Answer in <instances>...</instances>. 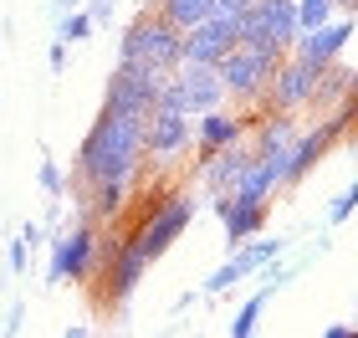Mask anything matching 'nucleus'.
<instances>
[{"mask_svg": "<svg viewBox=\"0 0 358 338\" xmlns=\"http://www.w3.org/2000/svg\"><path fill=\"white\" fill-rule=\"evenodd\" d=\"M143 123L149 113H113L103 108L97 123L87 128L83 149H77V185H92V180H128L143 169Z\"/></svg>", "mask_w": 358, "mask_h": 338, "instance_id": "1", "label": "nucleus"}, {"mask_svg": "<svg viewBox=\"0 0 358 338\" xmlns=\"http://www.w3.org/2000/svg\"><path fill=\"white\" fill-rule=\"evenodd\" d=\"M118 62H143V67H159V72H174L185 62V31L174 21H164L159 10H143L134 26L123 31L118 41Z\"/></svg>", "mask_w": 358, "mask_h": 338, "instance_id": "2", "label": "nucleus"}, {"mask_svg": "<svg viewBox=\"0 0 358 338\" xmlns=\"http://www.w3.org/2000/svg\"><path fill=\"white\" fill-rule=\"evenodd\" d=\"M97 251H103V231H97V220H77L67 231H57L52 241V267H46V282L62 287V282H92L97 277Z\"/></svg>", "mask_w": 358, "mask_h": 338, "instance_id": "3", "label": "nucleus"}, {"mask_svg": "<svg viewBox=\"0 0 358 338\" xmlns=\"http://www.w3.org/2000/svg\"><path fill=\"white\" fill-rule=\"evenodd\" d=\"M287 52H276V46H231L220 62H215V72H220V83H225V98H266V83H271V72H276V62H282Z\"/></svg>", "mask_w": 358, "mask_h": 338, "instance_id": "4", "label": "nucleus"}, {"mask_svg": "<svg viewBox=\"0 0 358 338\" xmlns=\"http://www.w3.org/2000/svg\"><path fill=\"white\" fill-rule=\"evenodd\" d=\"M194 143V123L185 108H169V103H154L149 108V123H143V159L154 169H169L189 154Z\"/></svg>", "mask_w": 358, "mask_h": 338, "instance_id": "5", "label": "nucleus"}, {"mask_svg": "<svg viewBox=\"0 0 358 338\" xmlns=\"http://www.w3.org/2000/svg\"><path fill=\"white\" fill-rule=\"evenodd\" d=\"M236 21H241V41L246 46L292 52V41H297V0H251Z\"/></svg>", "mask_w": 358, "mask_h": 338, "instance_id": "6", "label": "nucleus"}, {"mask_svg": "<svg viewBox=\"0 0 358 338\" xmlns=\"http://www.w3.org/2000/svg\"><path fill=\"white\" fill-rule=\"evenodd\" d=\"M169 72L159 67H143V62H118V72L108 77V92H103V108L113 113H149L159 103V87H164Z\"/></svg>", "mask_w": 358, "mask_h": 338, "instance_id": "7", "label": "nucleus"}, {"mask_svg": "<svg viewBox=\"0 0 358 338\" xmlns=\"http://www.w3.org/2000/svg\"><path fill=\"white\" fill-rule=\"evenodd\" d=\"M194 211H200V205H194L189 195H164V200L154 205V211H149V220H143L138 231H134V236H138V246L149 251V262H159V256H164V251L174 246V241L189 231Z\"/></svg>", "mask_w": 358, "mask_h": 338, "instance_id": "8", "label": "nucleus"}, {"mask_svg": "<svg viewBox=\"0 0 358 338\" xmlns=\"http://www.w3.org/2000/svg\"><path fill=\"white\" fill-rule=\"evenodd\" d=\"M317 72L313 62H302V57H282L276 62V72H271V83H266V98H271V113H302V108H313L317 98Z\"/></svg>", "mask_w": 358, "mask_h": 338, "instance_id": "9", "label": "nucleus"}, {"mask_svg": "<svg viewBox=\"0 0 358 338\" xmlns=\"http://www.w3.org/2000/svg\"><path fill=\"white\" fill-rule=\"evenodd\" d=\"M231 46H241V21L231 10H210L205 21H194L185 31V62H205V67H215Z\"/></svg>", "mask_w": 358, "mask_h": 338, "instance_id": "10", "label": "nucleus"}, {"mask_svg": "<svg viewBox=\"0 0 358 338\" xmlns=\"http://www.w3.org/2000/svg\"><path fill=\"white\" fill-rule=\"evenodd\" d=\"M143 272H149V251L138 246V236L118 241V251H113V262L103 267V302L108 308H123L128 297L138 293Z\"/></svg>", "mask_w": 358, "mask_h": 338, "instance_id": "11", "label": "nucleus"}, {"mask_svg": "<svg viewBox=\"0 0 358 338\" xmlns=\"http://www.w3.org/2000/svg\"><path fill=\"white\" fill-rule=\"evenodd\" d=\"M215 216L225 225V246H241V241H251V236H262L266 231V200H246V195H236V190H225V195H215Z\"/></svg>", "mask_w": 358, "mask_h": 338, "instance_id": "12", "label": "nucleus"}, {"mask_svg": "<svg viewBox=\"0 0 358 338\" xmlns=\"http://www.w3.org/2000/svg\"><path fill=\"white\" fill-rule=\"evenodd\" d=\"M348 41H353V15H343V21H322V26H313V31H297L292 57L313 62V67H328V62L343 57Z\"/></svg>", "mask_w": 358, "mask_h": 338, "instance_id": "13", "label": "nucleus"}, {"mask_svg": "<svg viewBox=\"0 0 358 338\" xmlns=\"http://www.w3.org/2000/svg\"><path fill=\"white\" fill-rule=\"evenodd\" d=\"M174 87H179V103L189 108V118H194V113H205V108H220L225 103L220 72L205 67V62H179V67H174Z\"/></svg>", "mask_w": 358, "mask_h": 338, "instance_id": "14", "label": "nucleus"}, {"mask_svg": "<svg viewBox=\"0 0 358 338\" xmlns=\"http://www.w3.org/2000/svg\"><path fill=\"white\" fill-rule=\"evenodd\" d=\"M246 118H236V113H225V108H205V113H194V154L210 159V154H220V149H231V143L246 139Z\"/></svg>", "mask_w": 358, "mask_h": 338, "instance_id": "15", "label": "nucleus"}, {"mask_svg": "<svg viewBox=\"0 0 358 338\" xmlns=\"http://www.w3.org/2000/svg\"><path fill=\"white\" fill-rule=\"evenodd\" d=\"M256 164V154L251 149H241V143H231V149H220V154H210L200 159V185L210 190V195H225V190H236L241 180H246V169Z\"/></svg>", "mask_w": 358, "mask_h": 338, "instance_id": "16", "label": "nucleus"}, {"mask_svg": "<svg viewBox=\"0 0 358 338\" xmlns=\"http://www.w3.org/2000/svg\"><path fill=\"white\" fill-rule=\"evenodd\" d=\"M302 128H297V118L292 113H266V118H256V128H251V154L256 159H287V149H292V139H297Z\"/></svg>", "mask_w": 358, "mask_h": 338, "instance_id": "17", "label": "nucleus"}, {"mask_svg": "<svg viewBox=\"0 0 358 338\" xmlns=\"http://www.w3.org/2000/svg\"><path fill=\"white\" fill-rule=\"evenodd\" d=\"M287 277H292L287 267H276V272H266V282L256 287V293L246 297V308L236 313V323H231V338H251V333H256V323H262V313H266V302H271L276 293H282V282H287Z\"/></svg>", "mask_w": 358, "mask_h": 338, "instance_id": "18", "label": "nucleus"}, {"mask_svg": "<svg viewBox=\"0 0 358 338\" xmlns=\"http://www.w3.org/2000/svg\"><path fill=\"white\" fill-rule=\"evenodd\" d=\"M123 200H128V180H92V185H83V216L87 220L123 216Z\"/></svg>", "mask_w": 358, "mask_h": 338, "instance_id": "19", "label": "nucleus"}, {"mask_svg": "<svg viewBox=\"0 0 358 338\" xmlns=\"http://www.w3.org/2000/svg\"><path fill=\"white\" fill-rule=\"evenodd\" d=\"M287 251V241H241V246L231 251V262L241 267V277H251V272H262V267H271L276 262V256H282Z\"/></svg>", "mask_w": 358, "mask_h": 338, "instance_id": "20", "label": "nucleus"}, {"mask_svg": "<svg viewBox=\"0 0 358 338\" xmlns=\"http://www.w3.org/2000/svg\"><path fill=\"white\" fill-rule=\"evenodd\" d=\"M36 241H41V225H36V220H26L21 231L10 236V246H6V267H10V277H26V267H31V251H36Z\"/></svg>", "mask_w": 358, "mask_h": 338, "instance_id": "21", "label": "nucleus"}, {"mask_svg": "<svg viewBox=\"0 0 358 338\" xmlns=\"http://www.w3.org/2000/svg\"><path fill=\"white\" fill-rule=\"evenodd\" d=\"M210 10H215V0H159V15L174 21L179 31H189L194 21H205Z\"/></svg>", "mask_w": 358, "mask_h": 338, "instance_id": "22", "label": "nucleus"}, {"mask_svg": "<svg viewBox=\"0 0 358 338\" xmlns=\"http://www.w3.org/2000/svg\"><path fill=\"white\" fill-rule=\"evenodd\" d=\"M92 15L83 10V6H77V10H62V21H57V41H87L92 36Z\"/></svg>", "mask_w": 358, "mask_h": 338, "instance_id": "23", "label": "nucleus"}, {"mask_svg": "<svg viewBox=\"0 0 358 338\" xmlns=\"http://www.w3.org/2000/svg\"><path fill=\"white\" fill-rule=\"evenodd\" d=\"M36 185H41L52 200H62V195H67V174H62V164H57L52 154L41 159V169H36Z\"/></svg>", "mask_w": 358, "mask_h": 338, "instance_id": "24", "label": "nucleus"}, {"mask_svg": "<svg viewBox=\"0 0 358 338\" xmlns=\"http://www.w3.org/2000/svg\"><path fill=\"white\" fill-rule=\"evenodd\" d=\"M353 211H358V174H353V185L343 190V195H338V200L328 205V225H343Z\"/></svg>", "mask_w": 358, "mask_h": 338, "instance_id": "25", "label": "nucleus"}, {"mask_svg": "<svg viewBox=\"0 0 358 338\" xmlns=\"http://www.w3.org/2000/svg\"><path fill=\"white\" fill-rule=\"evenodd\" d=\"M0 328H6V333H21L26 328V308H21V302H10V313H6V323H0Z\"/></svg>", "mask_w": 358, "mask_h": 338, "instance_id": "26", "label": "nucleus"}, {"mask_svg": "<svg viewBox=\"0 0 358 338\" xmlns=\"http://www.w3.org/2000/svg\"><path fill=\"white\" fill-rule=\"evenodd\" d=\"M46 67H52V72L67 67V41H52V52H46Z\"/></svg>", "mask_w": 358, "mask_h": 338, "instance_id": "27", "label": "nucleus"}, {"mask_svg": "<svg viewBox=\"0 0 358 338\" xmlns=\"http://www.w3.org/2000/svg\"><path fill=\"white\" fill-rule=\"evenodd\" d=\"M87 15H92V21H108V15H113V0H87Z\"/></svg>", "mask_w": 358, "mask_h": 338, "instance_id": "28", "label": "nucleus"}, {"mask_svg": "<svg viewBox=\"0 0 358 338\" xmlns=\"http://www.w3.org/2000/svg\"><path fill=\"white\" fill-rule=\"evenodd\" d=\"M246 6H251V0H215V10H231V15H241Z\"/></svg>", "mask_w": 358, "mask_h": 338, "instance_id": "29", "label": "nucleus"}, {"mask_svg": "<svg viewBox=\"0 0 358 338\" xmlns=\"http://www.w3.org/2000/svg\"><path fill=\"white\" fill-rule=\"evenodd\" d=\"M322 333H328V338H348V333H358V328H348V323H328Z\"/></svg>", "mask_w": 358, "mask_h": 338, "instance_id": "30", "label": "nucleus"}, {"mask_svg": "<svg viewBox=\"0 0 358 338\" xmlns=\"http://www.w3.org/2000/svg\"><path fill=\"white\" fill-rule=\"evenodd\" d=\"M77 6H83V0H52V10L62 15V10H77Z\"/></svg>", "mask_w": 358, "mask_h": 338, "instance_id": "31", "label": "nucleus"}, {"mask_svg": "<svg viewBox=\"0 0 358 338\" xmlns=\"http://www.w3.org/2000/svg\"><path fill=\"white\" fill-rule=\"evenodd\" d=\"M353 328H358V313H353Z\"/></svg>", "mask_w": 358, "mask_h": 338, "instance_id": "32", "label": "nucleus"}]
</instances>
